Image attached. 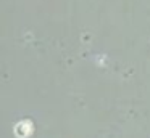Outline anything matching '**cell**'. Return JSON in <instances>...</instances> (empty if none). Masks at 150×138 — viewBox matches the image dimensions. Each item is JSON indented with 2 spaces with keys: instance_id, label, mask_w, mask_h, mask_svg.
<instances>
[]
</instances>
